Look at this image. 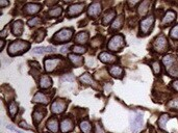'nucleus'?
<instances>
[{
	"label": "nucleus",
	"mask_w": 178,
	"mask_h": 133,
	"mask_svg": "<svg viewBox=\"0 0 178 133\" xmlns=\"http://www.w3.org/2000/svg\"><path fill=\"white\" fill-rule=\"evenodd\" d=\"M167 105H168V107H170L171 109H178V99L170 100Z\"/></svg>",
	"instance_id": "nucleus-39"
},
{
	"label": "nucleus",
	"mask_w": 178,
	"mask_h": 133,
	"mask_svg": "<svg viewBox=\"0 0 178 133\" xmlns=\"http://www.w3.org/2000/svg\"><path fill=\"white\" fill-rule=\"evenodd\" d=\"M30 48V44L26 41L17 40L13 41L8 47V53L11 56H16V55H20L22 53L26 52Z\"/></svg>",
	"instance_id": "nucleus-1"
},
{
	"label": "nucleus",
	"mask_w": 178,
	"mask_h": 133,
	"mask_svg": "<svg viewBox=\"0 0 178 133\" xmlns=\"http://www.w3.org/2000/svg\"><path fill=\"white\" fill-rule=\"evenodd\" d=\"M123 24H124V17L121 15V16H118L117 18L115 19L114 21H113V23L111 25V29L109 30L111 31H117L119 29H121Z\"/></svg>",
	"instance_id": "nucleus-27"
},
{
	"label": "nucleus",
	"mask_w": 178,
	"mask_h": 133,
	"mask_svg": "<svg viewBox=\"0 0 178 133\" xmlns=\"http://www.w3.org/2000/svg\"><path fill=\"white\" fill-rule=\"evenodd\" d=\"M68 102L65 99H55L51 104V112L53 115H60L67 109Z\"/></svg>",
	"instance_id": "nucleus-8"
},
{
	"label": "nucleus",
	"mask_w": 178,
	"mask_h": 133,
	"mask_svg": "<svg viewBox=\"0 0 178 133\" xmlns=\"http://www.w3.org/2000/svg\"><path fill=\"white\" fill-rule=\"evenodd\" d=\"M9 2L8 1H4V0H0V6L1 8H5V6H8Z\"/></svg>",
	"instance_id": "nucleus-44"
},
{
	"label": "nucleus",
	"mask_w": 178,
	"mask_h": 133,
	"mask_svg": "<svg viewBox=\"0 0 178 133\" xmlns=\"http://www.w3.org/2000/svg\"><path fill=\"white\" fill-rule=\"evenodd\" d=\"M85 2H78V3H73L68 8V11L66 13V15L68 16V18H74L76 16L80 15L85 9Z\"/></svg>",
	"instance_id": "nucleus-9"
},
{
	"label": "nucleus",
	"mask_w": 178,
	"mask_h": 133,
	"mask_svg": "<svg viewBox=\"0 0 178 133\" xmlns=\"http://www.w3.org/2000/svg\"><path fill=\"white\" fill-rule=\"evenodd\" d=\"M8 27L6 26L5 28H3L1 32H0V38H5L6 37H8Z\"/></svg>",
	"instance_id": "nucleus-41"
},
{
	"label": "nucleus",
	"mask_w": 178,
	"mask_h": 133,
	"mask_svg": "<svg viewBox=\"0 0 178 133\" xmlns=\"http://www.w3.org/2000/svg\"><path fill=\"white\" fill-rule=\"evenodd\" d=\"M45 115H46V109H45L44 107H42V106L35 107L34 112H32V121H34V125L38 126L40 124Z\"/></svg>",
	"instance_id": "nucleus-10"
},
{
	"label": "nucleus",
	"mask_w": 178,
	"mask_h": 133,
	"mask_svg": "<svg viewBox=\"0 0 178 133\" xmlns=\"http://www.w3.org/2000/svg\"><path fill=\"white\" fill-rule=\"evenodd\" d=\"M171 85H172V89H173L174 90H176V92H178V80L173 81Z\"/></svg>",
	"instance_id": "nucleus-43"
},
{
	"label": "nucleus",
	"mask_w": 178,
	"mask_h": 133,
	"mask_svg": "<svg viewBox=\"0 0 178 133\" xmlns=\"http://www.w3.org/2000/svg\"><path fill=\"white\" fill-rule=\"evenodd\" d=\"M42 19L40 17H34V18H31L29 19V20L27 21V25L28 26H30V27H34V26H39V25H41L42 24Z\"/></svg>",
	"instance_id": "nucleus-35"
},
{
	"label": "nucleus",
	"mask_w": 178,
	"mask_h": 133,
	"mask_svg": "<svg viewBox=\"0 0 178 133\" xmlns=\"http://www.w3.org/2000/svg\"><path fill=\"white\" fill-rule=\"evenodd\" d=\"M79 80L81 81V83H85V84H86V85H91V86H93V87H96L97 86V83L95 82V80H94L92 77H91V75H90L89 73L82 74V75L79 77Z\"/></svg>",
	"instance_id": "nucleus-28"
},
{
	"label": "nucleus",
	"mask_w": 178,
	"mask_h": 133,
	"mask_svg": "<svg viewBox=\"0 0 178 133\" xmlns=\"http://www.w3.org/2000/svg\"><path fill=\"white\" fill-rule=\"evenodd\" d=\"M102 44H103V38L100 37V35H97V37H95L91 41V47L94 48V49L102 46Z\"/></svg>",
	"instance_id": "nucleus-34"
},
{
	"label": "nucleus",
	"mask_w": 178,
	"mask_h": 133,
	"mask_svg": "<svg viewBox=\"0 0 178 133\" xmlns=\"http://www.w3.org/2000/svg\"><path fill=\"white\" fill-rule=\"evenodd\" d=\"M170 37L173 40H178V24H176L175 26H173L172 29L170 30Z\"/></svg>",
	"instance_id": "nucleus-38"
},
{
	"label": "nucleus",
	"mask_w": 178,
	"mask_h": 133,
	"mask_svg": "<svg viewBox=\"0 0 178 133\" xmlns=\"http://www.w3.org/2000/svg\"><path fill=\"white\" fill-rule=\"evenodd\" d=\"M8 113H9V116H11L12 119H14L15 115L18 113V104L15 101H11L8 104Z\"/></svg>",
	"instance_id": "nucleus-32"
},
{
	"label": "nucleus",
	"mask_w": 178,
	"mask_h": 133,
	"mask_svg": "<svg viewBox=\"0 0 178 133\" xmlns=\"http://www.w3.org/2000/svg\"><path fill=\"white\" fill-rule=\"evenodd\" d=\"M73 51V53L75 54H83L86 52V48L85 46H80V45H74V46L71 48Z\"/></svg>",
	"instance_id": "nucleus-36"
},
{
	"label": "nucleus",
	"mask_w": 178,
	"mask_h": 133,
	"mask_svg": "<svg viewBox=\"0 0 178 133\" xmlns=\"http://www.w3.org/2000/svg\"><path fill=\"white\" fill-rule=\"evenodd\" d=\"M32 102L34 103H39V104H43L46 105L49 103V98L48 96H46L43 92H38L32 98Z\"/></svg>",
	"instance_id": "nucleus-21"
},
{
	"label": "nucleus",
	"mask_w": 178,
	"mask_h": 133,
	"mask_svg": "<svg viewBox=\"0 0 178 133\" xmlns=\"http://www.w3.org/2000/svg\"><path fill=\"white\" fill-rule=\"evenodd\" d=\"M102 11V6L100 2H93L91 3L88 8V16L91 18H97Z\"/></svg>",
	"instance_id": "nucleus-13"
},
{
	"label": "nucleus",
	"mask_w": 178,
	"mask_h": 133,
	"mask_svg": "<svg viewBox=\"0 0 178 133\" xmlns=\"http://www.w3.org/2000/svg\"><path fill=\"white\" fill-rule=\"evenodd\" d=\"M168 47H169V44H168V40L167 38L165 37V34H160L153 41V44H152V48H153V50L157 53L166 52L168 50Z\"/></svg>",
	"instance_id": "nucleus-7"
},
{
	"label": "nucleus",
	"mask_w": 178,
	"mask_h": 133,
	"mask_svg": "<svg viewBox=\"0 0 178 133\" xmlns=\"http://www.w3.org/2000/svg\"><path fill=\"white\" fill-rule=\"evenodd\" d=\"M16 131H17V130H16ZM17 133H23V132L20 131V130H18V131H17Z\"/></svg>",
	"instance_id": "nucleus-48"
},
{
	"label": "nucleus",
	"mask_w": 178,
	"mask_h": 133,
	"mask_svg": "<svg viewBox=\"0 0 178 133\" xmlns=\"http://www.w3.org/2000/svg\"><path fill=\"white\" fill-rule=\"evenodd\" d=\"M44 133H48V132H44Z\"/></svg>",
	"instance_id": "nucleus-49"
},
{
	"label": "nucleus",
	"mask_w": 178,
	"mask_h": 133,
	"mask_svg": "<svg viewBox=\"0 0 178 133\" xmlns=\"http://www.w3.org/2000/svg\"><path fill=\"white\" fill-rule=\"evenodd\" d=\"M108 72L113 77L118 78V79H121L122 77L124 76V70H123L121 67L115 66V64H113V66L108 68Z\"/></svg>",
	"instance_id": "nucleus-22"
},
{
	"label": "nucleus",
	"mask_w": 178,
	"mask_h": 133,
	"mask_svg": "<svg viewBox=\"0 0 178 133\" xmlns=\"http://www.w3.org/2000/svg\"><path fill=\"white\" fill-rule=\"evenodd\" d=\"M79 127L82 133H92V124L88 120H83V121L80 122Z\"/></svg>",
	"instance_id": "nucleus-30"
},
{
	"label": "nucleus",
	"mask_w": 178,
	"mask_h": 133,
	"mask_svg": "<svg viewBox=\"0 0 178 133\" xmlns=\"http://www.w3.org/2000/svg\"><path fill=\"white\" fill-rule=\"evenodd\" d=\"M56 51V48L54 46H42V47H35L32 50V54L37 55H43L46 53H53Z\"/></svg>",
	"instance_id": "nucleus-18"
},
{
	"label": "nucleus",
	"mask_w": 178,
	"mask_h": 133,
	"mask_svg": "<svg viewBox=\"0 0 178 133\" xmlns=\"http://www.w3.org/2000/svg\"><path fill=\"white\" fill-rule=\"evenodd\" d=\"M175 20H176V13L172 11V9H169L164 15L163 20H161V26H167V25L173 23Z\"/></svg>",
	"instance_id": "nucleus-15"
},
{
	"label": "nucleus",
	"mask_w": 178,
	"mask_h": 133,
	"mask_svg": "<svg viewBox=\"0 0 178 133\" xmlns=\"http://www.w3.org/2000/svg\"><path fill=\"white\" fill-rule=\"evenodd\" d=\"M98 58L104 64H115L116 61L118 60V57L116 56V55L109 53V52H106V51L100 53L98 55Z\"/></svg>",
	"instance_id": "nucleus-16"
},
{
	"label": "nucleus",
	"mask_w": 178,
	"mask_h": 133,
	"mask_svg": "<svg viewBox=\"0 0 178 133\" xmlns=\"http://www.w3.org/2000/svg\"><path fill=\"white\" fill-rule=\"evenodd\" d=\"M63 13V8L61 6H53L49 9L48 12V15L50 16L51 18H59L60 16Z\"/></svg>",
	"instance_id": "nucleus-31"
},
{
	"label": "nucleus",
	"mask_w": 178,
	"mask_h": 133,
	"mask_svg": "<svg viewBox=\"0 0 178 133\" xmlns=\"http://www.w3.org/2000/svg\"><path fill=\"white\" fill-rule=\"evenodd\" d=\"M152 5V2L149 1V0H145V1H142L141 3H139L138 6V14L140 17H144V16L147 15V13L149 12Z\"/></svg>",
	"instance_id": "nucleus-17"
},
{
	"label": "nucleus",
	"mask_w": 178,
	"mask_h": 133,
	"mask_svg": "<svg viewBox=\"0 0 178 133\" xmlns=\"http://www.w3.org/2000/svg\"><path fill=\"white\" fill-rule=\"evenodd\" d=\"M45 35H46V31L44 29H39L38 31H35V33L34 34V41L35 43H41L42 41L44 40Z\"/></svg>",
	"instance_id": "nucleus-33"
},
{
	"label": "nucleus",
	"mask_w": 178,
	"mask_h": 133,
	"mask_svg": "<svg viewBox=\"0 0 178 133\" xmlns=\"http://www.w3.org/2000/svg\"><path fill=\"white\" fill-rule=\"evenodd\" d=\"M68 46H64V47H61V49H60V53H67V51H68Z\"/></svg>",
	"instance_id": "nucleus-45"
},
{
	"label": "nucleus",
	"mask_w": 178,
	"mask_h": 133,
	"mask_svg": "<svg viewBox=\"0 0 178 133\" xmlns=\"http://www.w3.org/2000/svg\"><path fill=\"white\" fill-rule=\"evenodd\" d=\"M115 17H117V12L115 11V9H109L104 14L102 18V24L106 26V25H108L113 20H115Z\"/></svg>",
	"instance_id": "nucleus-23"
},
{
	"label": "nucleus",
	"mask_w": 178,
	"mask_h": 133,
	"mask_svg": "<svg viewBox=\"0 0 178 133\" xmlns=\"http://www.w3.org/2000/svg\"><path fill=\"white\" fill-rule=\"evenodd\" d=\"M74 127H75V125L71 118H65L60 123V130L61 133H69L73 130Z\"/></svg>",
	"instance_id": "nucleus-11"
},
{
	"label": "nucleus",
	"mask_w": 178,
	"mask_h": 133,
	"mask_svg": "<svg viewBox=\"0 0 178 133\" xmlns=\"http://www.w3.org/2000/svg\"><path fill=\"white\" fill-rule=\"evenodd\" d=\"M154 21H155V18L153 15L147 16L146 18L142 19V21L140 22V32L143 37L150 33V31L154 26Z\"/></svg>",
	"instance_id": "nucleus-5"
},
{
	"label": "nucleus",
	"mask_w": 178,
	"mask_h": 133,
	"mask_svg": "<svg viewBox=\"0 0 178 133\" xmlns=\"http://www.w3.org/2000/svg\"><path fill=\"white\" fill-rule=\"evenodd\" d=\"M64 59L61 57H47L44 60V67L47 73H52L55 72L56 69L60 67V64L63 63Z\"/></svg>",
	"instance_id": "nucleus-6"
},
{
	"label": "nucleus",
	"mask_w": 178,
	"mask_h": 133,
	"mask_svg": "<svg viewBox=\"0 0 178 133\" xmlns=\"http://www.w3.org/2000/svg\"><path fill=\"white\" fill-rule=\"evenodd\" d=\"M68 58H69L70 63L72 64L74 67H76V68L82 67L83 64H85V60H83V58L80 56V55H78V54L70 53L69 55H68Z\"/></svg>",
	"instance_id": "nucleus-20"
},
{
	"label": "nucleus",
	"mask_w": 178,
	"mask_h": 133,
	"mask_svg": "<svg viewBox=\"0 0 178 133\" xmlns=\"http://www.w3.org/2000/svg\"><path fill=\"white\" fill-rule=\"evenodd\" d=\"M42 5L40 3H27L23 8V13L27 16H32L38 14L41 11Z\"/></svg>",
	"instance_id": "nucleus-12"
},
{
	"label": "nucleus",
	"mask_w": 178,
	"mask_h": 133,
	"mask_svg": "<svg viewBox=\"0 0 178 133\" xmlns=\"http://www.w3.org/2000/svg\"><path fill=\"white\" fill-rule=\"evenodd\" d=\"M24 29V23L22 20H16L12 25V32L15 37H20L23 33Z\"/></svg>",
	"instance_id": "nucleus-19"
},
{
	"label": "nucleus",
	"mask_w": 178,
	"mask_h": 133,
	"mask_svg": "<svg viewBox=\"0 0 178 133\" xmlns=\"http://www.w3.org/2000/svg\"><path fill=\"white\" fill-rule=\"evenodd\" d=\"M39 83H40V87L42 90H48L52 86V79L48 75H41Z\"/></svg>",
	"instance_id": "nucleus-26"
},
{
	"label": "nucleus",
	"mask_w": 178,
	"mask_h": 133,
	"mask_svg": "<svg viewBox=\"0 0 178 133\" xmlns=\"http://www.w3.org/2000/svg\"><path fill=\"white\" fill-rule=\"evenodd\" d=\"M143 112L137 111L134 113H132L130 115V128L132 133H139L142 128H143V124H144V119H143Z\"/></svg>",
	"instance_id": "nucleus-4"
},
{
	"label": "nucleus",
	"mask_w": 178,
	"mask_h": 133,
	"mask_svg": "<svg viewBox=\"0 0 178 133\" xmlns=\"http://www.w3.org/2000/svg\"><path fill=\"white\" fill-rule=\"evenodd\" d=\"M175 63H176V57H175V55H173V54L165 55V56L163 57V64H164L165 68H166L168 73H169L172 69L175 68L174 67Z\"/></svg>",
	"instance_id": "nucleus-14"
},
{
	"label": "nucleus",
	"mask_w": 178,
	"mask_h": 133,
	"mask_svg": "<svg viewBox=\"0 0 178 133\" xmlns=\"http://www.w3.org/2000/svg\"><path fill=\"white\" fill-rule=\"evenodd\" d=\"M74 76L72 74H66V75H64L61 77V80H67V81H74Z\"/></svg>",
	"instance_id": "nucleus-40"
},
{
	"label": "nucleus",
	"mask_w": 178,
	"mask_h": 133,
	"mask_svg": "<svg viewBox=\"0 0 178 133\" xmlns=\"http://www.w3.org/2000/svg\"><path fill=\"white\" fill-rule=\"evenodd\" d=\"M74 41H75L76 44L80 45V46H83V45L88 43L89 41V33L86 31L78 32V33L76 34L75 38H74Z\"/></svg>",
	"instance_id": "nucleus-25"
},
{
	"label": "nucleus",
	"mask_w": 178,
	"mask_h": 133,
	"mask_svg": "<svg viewBox=\"0 0 178 133\" xmlns=\"http://www.w3.org/2000/svg\"><path fill=\"white\" fill-rule=\"evenodd\" d=\"M74 30L72 28H61L53 35L51 42L54 44H66L72 40Z\"/></svg>",
	"instance_id": "nucleus-2"
},
{
	"label": "nucleus",
	"mask_w": 178,
	"mask_h": 133,
	"mask_svg": "<svg viewBox=\"0 0 178 133\" xmlns=\"http://www.w3.org/2000/svg\"><path fill=\"white\" fill-rule=\"evenodd\" d=\"M139 1H129L128 2V4L129 5H135V4H138Z\"/></svg>",
	"instance_id": "nucleus-47"
},
{
	"label": "nucleus",
	"mask_w": 178,
	"mask_h": 133,
	"mask_svg": "<svg viewBox=\"0 0 178 133\" xmlns=\"http://www.w3.org/2000/svg\"><path fill=\"white\" fill-rule=\"evenodd\" d=\"M170 120V115H167V113H164V115H160V118L158 119L157 124L158 127H160L161 130H167V123Z\"/></svg>",
	"instance_id": "nucleus-29"
},
{
	"label": "nucleus",
	"mask_w": 178,
	"mask_h": 133,
	"mask_svg": "<svg viewBox=\"0 0 178 133\" xmlns=\"http://www.w3.org/2000/svg\"><path fill=\"white\" fill-rule=\"evenodd\" d=\"M46 127L48 128V130H50V132L59 133V129H60L59 120H57L56 118H50L49 120H48Z\"/></svg>",
	"instance_id": "nucleus-24"
},
{
	"label": "nucleus",
	"mask_w": 178,
	"mask_h": 133,
	"mask_svg": "<svg viewBox=\"0 0 178 133\" xmlns=\"http://www.w3.org/2000/svg\"><path fill=\"white\" fill-rule=\"evenodd\" d=\"M19 126H20V127H22V128L30 129V127H29V126L27 125V123H26V122H24V121H22V122H20V123H19Z\"/></svg>",
	"instance_id": "nucleus-42"
},
{
	"label": "nucleus",
	"mask_w": 178,
	"mask_h": 133,
	"mask_svg": "<svg viewBox=\"0 0 178 133\" xmlns=\"http://www.w3.org/2000/svg\"><path fill=\"white\" fill-rule=\"evenodd\" d=\"M151 67H152V71H153L154 75H160V71H161V67H160V61H157V60L153 61V63L151 64Z\"/></svg>",
	"instance_id": "nucleus-37"
},
{
	"label": "nucleus",
	"mask_w": 178,
	"mask_h": 133,
	"mask_svg": "<svg viewBox=\"0 0 178 133\" xmlns=\"http://www.w3.org/2000/svg\"><path fill=\"white\" fill-rule=\"evenodd\" d=\"M3 48H4V41H0V51L3 50Z\"/></svg>",
	"instance_id": "nucleus-46"
},
{
	"label": "nucleus",
	"mask_w": 178,
	"mask_h": 133,
	"mask_svg": "<svg viewBox=\"0 0 178 133\" xmlns=\"http://www.w3.org/2000/svg\"><path fill=\"white\" fill-rule=\"evenodd\" d=\"M124 46H125V38L122 34L113 35L107 43V49L113 51V52L120 51L124 48Z\"/></svg>",
	"instance_id": "nucleus-3"
}]
</instances>
